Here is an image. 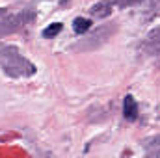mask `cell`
<instances>
[{
  "label": "cell",
  "instance_id": "2",
  "mask_svg": "<svg viewBox=\"0 0 160 158\" xmlns=\"http://www.w3.org/2000/svg\"><path fill=\"white\" fill-rule=\"evenodd\" d=\"M73 28H75V32H77V34H84L86 30H89V28H91V21H89V19H84V17H78V19H75Z\"/></svg>",
  "mask_w": 160,
  "mask_h": 158
},
{
  "label": "cell",
  "instance_id": "3",
  "mask_svg": "<svg viewBox=\"0 0 160 158\" xmlns=\"http://www.w3.org/2000/svg\"><path fill=\"white\" fill-rule=\"evenodd\" d=\"M60 30H62V24H60V22H54L52 26H48V28L43 30V36H45V37H54V36L60 34Z\"/></svg>",
  "mask_w": 160,
  "mask_h": 158
},
{
  "label": "cell",
  "instance_id": "1",
  "mask_svg": "<svg viewBox=\"0 0 160 158\" xmlns=\"http://www.w3.org/2000/svg\"><path fill=\"white\" fill-rule=\"evenodd\" d=\"M123 116L128 121H134L136 116H138V104H136V101H134L132 95H127L125 101H123Z\"/></svg>",
  "mask_w": 160,
  "mask_h": 158
}]
</instances>
